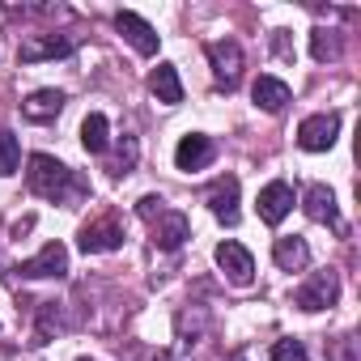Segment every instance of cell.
<instances>
[{
    "label": "cell",
    "instance_id": "obj_10",
    "mask_svg": "<svg viewBox=\"0 0 361 361\" xmlns=\"http://www.w3.org/2000/svg\"><path fill=\"white\" fill-rule=\"evenodd\" d=\"M115 30H119V35H123V39H128V43H132L140 56H157V43H161V35H157V30H153V26L140 18V13H132V9H119V13H115Z\"/></svg>",
    "mask_w": 361,
    "mask_h": 361
},
{
    "label": "cell",
    "instance_id": "obj_18",
    "mask_svg": "<svg viewBox=\"0 0 361 361\" xmlns=\"http://www.w3.org/2000/svg\"><path fill=\"white\" fill-rule=\"evenodd\" d=\"M272 259H276V268L281 272H302L306 264H310V247H306V238H276V247H272Z\"/></svg>",
    "mask_w": 361,
    "mask_h": 361
},
{
    "label": "cell",
    "instance_id": "obj_13",
    "mask_svg": "<svg viewBox=\"0 0 361 361\" xmlns=\"http://www.w3.org/2000/svg\"><path fill=\"white\" fill-rule=\"evenodd\" d=\"M293 209V188L285 183V178H276V183H268L259 192V221L264 226H281Z\"/></svg>",
    "mask_w": 361,
    "mask_h": 361
},
{
    "label": "cell",
    "instance_id": "obj_26",
    "mask_svg": "<svg viewBox=\"0 0 361 361\" xmlns=\"http://www.w3.org/2000/svg\"><path fill=\"white\" fill-rule=\"evenodd\" d=\"M136 361H174V357H170L166 348H140V353H136Z\"/></svg>",
    "mask_w": 361,
    "mask_h": 361
},
{
    "label": "cell",
    "instance_id": "obj_9",
    "mask_svg": "<svg viewBox=\"0 0 361 361\" xmlns=\"http://www.w3.org/2000/svg\"><path fill=\"white\" fill-rule=\"evenodd\" d=\"M217 268H221L226 281L238 285V289H247V285L255 281V259H251V251H247L243 243H234V238H226V243L217 247Z\"/></svg>",
    "mask_w": 361,
    "mask_h": 361
},
{
    "label": "cell",
    "instance_id": "obj_2",
    "mask_svg": "<svg viewBox=\"0 0 361 361\" xmlns=\"http://www.w3.org/2000/svg\"><path fill=\"white\" fill-rule=\"evenodd\" d=\"M209 68H213V81L230 94V90L238 85V77H243V47H238L234 39L209 43Z\"/></svg>",
    "mask_w": 361,
    "mask_h": 361
},
{
    "label": "cell",
    "instance_id": "obj_21",
    "mask_svg": "<svg viewBox=\"0 0 361 361\" xmlns=\"http://www.w3.org/2000/svg\"><path fill=\"white\" fill-rule=\"evenodd\" d=\"M18 161H22V145H18V136L0 128V178H9V174L18 170Z\"/></svg>",
    "mask_w": 361,
    "mask_h": 361
},
{
    "label": "cell",
    "instance_id": "obj_24",
    "mask_svg": "<svg viewBox=\"0 0 361 361\" xmlns=\"http://www.w3.org/2000/svg\"><path fill=\"white\" fill-rule=\"evenodd\" d=\"M136 153H140V149H136V136H128V140L119 145V157H115V166H111V174H128V170L136 166Z\"/></svg>",
    "mask_w": 361,
    "mask_h": 361
},
{
    "label": "cell",
    "instance_id": "obj_11",
    "mask_svg": "<svg viewBox=\"0 0 361 361\" xmlns=\"http://www.w3.org/2000/svg\"><path fill=\"white\" fill-rule=\"evenodd\" d=\"M153 226V247L157 251H178L188 238H192V221L178 213V209H166L157 221H149Z\"/></svg>",
    "mask_w": 361,
    "mask_h": 361
},
{
    "label": "cell",
    "instance_id": "obj_25",
    "mask_svg": "<svg viewBox=\"0 0 361 361\" xmlns=\"http://www.w3.org/2000/svg\"><path fill=\"white\" fill-rule=\"evenodd\" d=\"M136 213H140L145 221H157V217L166 213V200H161V196H140V200H136Z\"/></svg>",
    "mask_w": 361,
    "mask_h": 361
},
{
    "label": "cell",
    "instance_id": "obj_6",
    "mask_svg": "<svg viewBox=\"0 0 361 361\" xmlns=\"http://www.w3.org/2000/svg\"><path fill=\"white\" fill-rule=\"evenodd\" d=\"M340 136V115L336 111H323V115H310L298 123V145L306 153H327Z\"/></svg>",
    "mask_w": 361,
    "mask_h": 361
},
{
    "label": "cell",
    "instance_id": "obj_27",
    "mask_svg": "<svg viewBox=\"0 0 361 361\" xmlns=\"http://www.w3.org/2000/svg\"><path fill=\"white\" fill-rule=\"evenodd\" d=\"M230 361H247V357H243V353H234V357H230Z\"/></svg>",
    "mask_w": 361,
    "mask_h": 361
},
{
    "label": "cell",
    "instance_id": "obj_16",
    "mask_svg": "<svg viewBox=\"0 0 361 361\" xmlns=\"http://www.w3.org/2000/svg\"><path fill=\"white\" fill-rule=\"evenodd\" d=\"M64 102H68L64 90H35V94L22 102V115H26L30 123H47V119H56V115L64 111Z\"/></svg>",
    "mask_w": 361,
    "mask_h": 361
},
{
    "label": "cell",
    "instance_id": "obj_28",
    "mask_svg": "<svg viewBox=\"0 0 361 361\" xmlns=\"http://www.w3.org/2000/svg\"><path fill=\"white\" fill-rule=\"evenodd\" d=\"M81 361H90V357H81Z\"/></svg>",
    "mask_w": 361,
    "mask_h": 361
},
{
    "label": "cell",
    "instance_id": "obj_8",
    "mask_svg": "<svg viewBox=\"0 0 361 361\" xmlns=\"http://www.w3.org/2000/svg\"><path fill=\"white\" fill-rule=\"evenodd\" d=\"M68 272V247L64 243H47L35 259H22L18 264V276L22 281H47V276H64Z\"/></svg>",
    "mask_w": 361,
    "mask_h": 361
},
{
    "label": "cell",
    "instance_id": "obj_1",
    "mask_svg": "<svg viewBox=\"0 0 361 361\" xmlns=\"http://www.w3.org/2000/svg\"><path fill=\"white\" fill-rule=\"evenodd\" d=\"M26 183H30V192H35V196L56 200V204L81 200V196L90 192L85 178H77V174H73L60 157H51V153H35V157L26 161Z\"/></svg>",
    "mask_w": 361,
    "mask_h": 361
},
{
    "label": "cell",
    "instance_id": "obj_14",
    "mask_svg": "<svg viewBox=\"0 0 361 361\" xmlns=\"http://www.w3.org/2000/svg\"><path fill=\"white\" fill-rule=\"evenodd\" d=\"M251 98H255V106H259V111H268V115H281V111L289 106V98H293V94H289V85H285L281 77H268V73H264V77H255V85H251Z\"/></svg>",
    "mask_w": 361,
    "mask_h": 361
},
{
    "label": "cell",
    "instance_id": "obj_17",
    "mask_svg": "<svg viewBox=\"0 0 361 361\" xmlns=\"http://www.w3.org/2000/svg\"><path fill=\"white\" fill-rule=\"evenodd\" d=\"M149 90H153V98L166 102V106H178V102H183V81H178V68H174V64H157V68L149 73Z\"/></svg>",
    "mask_w": 361,
    "mask_h": 361
},
{
    "label": "cell",
    "instance_id": "obj_22",
    "mask_svg": "<svg viewBox=\"0 0 361 361\" xmlns=\"http://www.w3.org/2000/svg\"><path fill=\"white\" fill-rule=\"evenodd\" d=\"M272 361H310V357H306V344H302V340L285 336V340L272 344Z\"/></svg>",
    "mask_w": 361,
    "mask_h": 361
},
{
    "label": "cell",
    "instance_id": "obj_12",
    "mask_svg": "<svg viewBox=\"0 0 361 361\" xmlns=\"http://www.w3.org/2000/svg\"><path fill=\"white\" fill-rule=\"evenodd\" d=\"M217 157V145H213V136H204V132H188L183 140H178V149H174V166L178 170H204L209 161Z\"/></svg>",
    "mask_w": 361,
    "mask_h": 361
},
{
    "label": "cell",
    "instance_id": "obj_20",
    "mask_svg": "<svg viewBox=\"0 0 361 361\" xmlns=\"http://www.w3.org/2000/svg\"><path fill=\"white\" fill-rule=\"evenodd\" d=\"M310 56L319 60V64H327V60H340V39H336V30H310Z\"/></svg>",
    "mask_w": 361,
    "mask_h": 361
},
{
    "label": "cell",
    "instance_id": "obj_5",
    "mask_svg": "<svg viewBox=\"0 0 361 361\" xmlns=\"http://www.w3.org/2000/svg\"><path fill=\"white\" fill-rule=\"evenodd\" d=\"M77 51V39L73 35H26L18 56L22 64H43V60H64Z\"/></svg>",
    "mask_w": 361,
    "mask_h": 361
},
{
    "label": "cell",
    "instance_id": "obj_15",
    "mask_svg": "<svg viewBox=\"0 0 361 361\" xmlns=\"http://www.w3.org/2000/svg\"><path fill=\"white\" fill-rule=\"evenodd\" d=\"M302 209H306V217H310V221H319V226H331V230H340V209H336V192H331V188L314 183V188L306 192Z\"/></svg>",
    "mask_w": 361,
    "mask_h": 361
},
{
    "label": "cell",
    "instance_id": "obj_7",
    "mask_svg": "<svg viewBox=\"0 0 361 361\" xmlns=\"http://www.w3.org/2000/svg\"><path fill=\"white\" fill-rule=\"evenodd\" d=\"M204 204H209V213L221 221V226H238V178L234 174H221V178H213L209 183V192H204Z\"/></svg>",
    "mask_w": 361,
    "mask_h": 361
},
{
    "label": "cell",
    "instance_id": "obj_3",
    "mask_svg": "<svg viewBox=\"0 0 361 361\" xmlns=\"http://www.w3.org/2000/svg\"><path fill=\"white\" fill-rule=\"evenodd\" d=\"M77 247L85 251V255H106V251H119L123 247V226H119V217H98V221H90V226H81V234H77Z\"/></svg>",
    "mask_w": 361,
    "mask_h": 361
},
{
    "label": "cell",
    "instance_id": "obj_4",
    "mask_svg": "<svg viewBox=\"0 0 361 361\" xmlns=\"http://www.w3.org/2000/svg\"><path fill=\"white\" fill-rule=\"evenodd\" d=\"M336 298H340V276L327 268V272H314V276L293 293V306H298V310H306V314H314V310L336 306Z\"/></svg>",
    "mask_w": 361,
    "mask_h": 361
},
{
    "label": "cell",
    "instance_id": "obj_23",
    "mask_svg": "<svg viewBox=\"0 0 361 361\" xmlns=\"http://www.w3.org/2000/svg\"><path fill=\"white\" fill-rule=\"evenodd\" d=\"M56 323H60V319H56V302H39V327H35V344H47Z\"/></svg>",
    "mask_w": 361,
    "mask_h": 361
},
{
    "label": "cell",
    "instance_id": "obj_19",
    "mask_svg": "<svg viewBox=\"0 0 361 361\" xmlns=\"http://www.w3.org/2000/svg\"><path fill=\"white\" fill-rule=\"evenodd\" d=\"M81 145H85V153H106V145H111V123H106V115H85V123H81Z\"/></svg>",
    "mask_w": 361,
    "mask_h": 361
}]
</instances>
